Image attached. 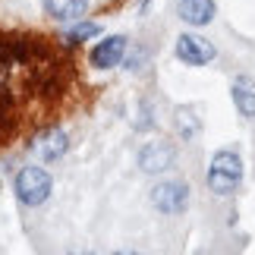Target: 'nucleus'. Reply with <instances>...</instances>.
Here are the masks:
<instances>
[{
    "label": "nucleus",
    "mask_w": 255,
    "mask_h": 255,
    "mask_svg": "<svg viewBox=\"0 0 255 255\" xmlns=\"http://www.w3.org/2000/svg\"><path fill=\"white\" fill-rule=\"evenodd\" d=\"M54 57V47L35 35H0V66H28Z\"/></svg>",
    "instance_id": "1"
},
{
    "label": "nucleus",
    "mask_w": 255,
    "mask_h": 255,
    "mask_svg": "<svg viewBox=\"0 0 255 255\" xmlns=\"http://www.w3.org/2000/svg\"><path fill=\"white\" fill-rule=\"evenodd\" d=\"M243 183V161L237 151H218L208 164V189L214 195H230Z\"/></svg>",
    "instance_id": "2"
},
{
    "label": "nucleus",
    "mask_w": 255,
    "mask_h": 255,
    "mask_svg": "<svg viewBox=\"0 0 255 255\" xmlns=\"http://www.w3.org/2000/svg\"><path fill=\"white\" fill-rule=\"evenodd\" d=\"M13 189H16V199L22 205L38 208V205L47 202V195H51V189H54V180H51V173L41 170V167H22L16 173Z\"/></svg>",
    "instance_id": "3"
},
{
    "label": "nucleus",
    "mask_w": 255,
    "mask_h": 255,
    "mask_svg": "<svg viewBox=\"0 0 255 255\" xmlns=\"http://www.w3.org/2000/svg\"><path fill=\"white\" fill-rule=\"evenodd\" d=\"M151 205L161 214H183L186 205H189V186H186V183H176V180L158 183L151 189Z\"/></svg>",
    "instance_id": "4"
},
{
    "label": "nucleus",
    "mask_w": 255,
    "mask_h": 255,
    "mask_svg": "<svg viewBox=\"0 0 255 255\" xmlns=\"http://www.w3.org/2000/svg\"><path fill=\"white\" fill-rule=\"evenodd\" d=\"M66 148H70V139H66V132L60 129V126H51V129H41L32 139V145H28V151L35 154L38 161H60Z\"/></svg>",
    "instance_id": "5"
},
{
    "label": "nucleus",
    "mask_w": 255,
    "mask_h": 255,
    "mask_svg": "<svg viewBox=\"0 0 255 255\" xmlns=\"http://www.w3.org/2000/svg\"><path fill=\"white\" fill-rule=\"evenodd\" d=\"M176 57L189 66H205L218 57V51H214V44L202 35H180L176 38Z\"/></svg>",
    "instance_id": "6"
},
{
    "label": "nucleus",
    "mask_w": 255,
    "mask_h": 255,
    "mask_svg": "<svg viewBox=\"0 0 255 255\" xmlns=\"http://www.w3.org/2000/svg\"><path fill=\"white\" fill-rule=\"evenodd\" d=\"M126 57V38L123 35H111L104 38V41H98L92 47V54H88V63L95 66V70H111V66H120Z\"/></svg>",
    "instance_id": "7"
},
{
    "label": "nucleus",
    "mask_w": 255,
    "mask_h": 255,
    "mask_svg": "<svg viewBox=\"0 0 255 255\" xmlns=\"http://www.w3.org/2000/svg\"><path fill=\"white\" fill-rule=\"evenodd\" d=\"M176 161V151L170 142H148L145 148L139 151V167L142 173H164L170 170Z\"/></svg>",
    "instance_id": "8"
},
{
    "label": "nucleus",
    "mask_w": 255,
    "mask_h": 255,
    "mask_svg": "<svg viewBox=\"0 0 255 255\" xmlns=\"http://www.w3.org/2000/svg\"><path fill=\"white\" fill-rule=\"evenodd\" d=\"M230 92H233V104H237V111L246 117V120H255V79H252V76H237Z\"/></svg>",
    "instance_id": "9"
},
{
    "label": "nucleus",
    "mask_w": 255,
    "mask_h": 255,
    "mask_svg": "<svg viewBox=\"0 0 255 255\" xmlns=\"http://www.w3.org/2000/svg\"><path fill=\"white\" fill-rule=\"evenodd\" d=\"M176 13L186 25H208L214 19V0H180Z\"/></svg>",
    "instance_id": "10"
},
{
    "label": "nucleus",
    "mask_w": 255,
    "mask_h": 255,
    "mask_svg": "<svg viewBox=\"0 0 255 255\" xmlns=\"http://www.w3.org/2000/svg\"><path fill=\"white\" fill-rule=\"evenodd\" d=\"M88 9V0H44V13L57 22H76Z\"/></svg>",
    "instance_id": "11"
},
{
    "label": "nucleus",
    "mask_w": 255,
    "mask_h": 255,
    "mask_svg": "<svg viewBox=\"0 0 255 255\" xmlns=\"http://www.w3.org/2000/svg\"><path fill=\"white\" fill-rule=\"evenodd\" d=\"M16 114L19 111H16V98L9 92V85H0V139H6L16 129V120H19Z\"/></svg>",
    "instance_id": "12"
},
{
    "label": "nucleus",
    "mask_w": 255,
    "mask_h": 255,
    "mask_svg": "<svg viewBox=\"0 0 255 255\" xmlns=\"http://www.w3.org/2000/svg\"><path fill=\"white\" fill-rule=\"evenodd\" d=\"M199 129H202V123H199V117H195V111L192 107H180V111H176V132H180L186 142H192L195 135H199Z\"/></svg>",
    "instance_id": "13"
},
{
    "label": "nucleus",
    "mask_w": 255,
    "mask_h": 255,
    "mask_svg": "<svg viewBox=\"0 0 255 255\" xmlns=\"http://www.w3.org/2000/svg\"><path fill=\"white\" fill-rule=\"evenodd\" d=\"M98 32H101V25H98V22H79V25H76V28H70V32L63 35V44H66V47L85 44L88 38H95Z\"/></svg>",
    "instance_id": "14"
}]
</instances>
